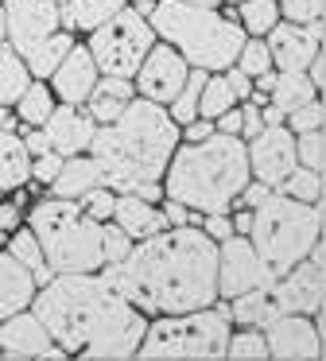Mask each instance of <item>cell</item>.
Returning a JSON list of instances; mask_svg holds the SVG:
<instances>
[{
    "label": "cell",
    "mask_w": 326,
    "mask_h": 361,
    "mask_svg": "<svg viewBox=\"0 0 326 361\" xmlns=\"http://www.w3.org/2000/svg\"><path fill=\"white\" fill-rule=\"evenodd\" d=\"M248 167H253V179L264 187L276 190L287 175L299 167V152H295V133L287 125L264 128L260 136L248 140Z\"/></svg>",
    "instance_id": "9a60e30c"
},
{
    "label": "cell",
    "mask_w": 326,
    "mask_h": 361,
    "mask_svg": "<svg viewBox=\"0 0 326 361\" xmlns=\"http://www.w3.org/2000/svg\"><path fill=\"white\" fill-rule=\"evenodd\" d=\"M39 295V283L31 276V268H23L12 252H0V322L16 319V314L31 311Z\"/></svg>",
    "instance_id": "ffe728a7"
},
{
    "label": "cell",
    "mask_w": 326,
    "mask_h": 361,
    "mask_svg": "<svg viewBox=\"0 0 326 361\" xmlns=\"http://www.w3.org/2000/svg\"><path fill=\"white\" fill-rule=\"evenodd\" d=\"M318 202L326 206V171H318Z\"/></svg>",
    "instance_id": "9f6ffc18"
},
{
    "label": "cell",
    "mask_w": 326,
    "mask_h": 361,
    "mask_svg": "<svg viewBox=\"0 0 326 361\" xmlns=\"http://www.w3.org/2000/svg\"><path fill=\"white\" fill-rule=\"evenodd\" d=\"M248 241L256 245L264 268L272 280L287 276L295 264L315 252L318 245V206L315 202H295L287 195H272L260 210H253V233Z\"/></svg>",
    "instance_id": "52a82bcc"
},
{
    "label": "cell",
    "mask_w": 326,
    "mask_h": 361,
    "mask_svg": "<svg viewBox=\"0 0 326 361\" xmlns=\"http://www.w3.org/2000/svg\"><path fill=\"white\" fill-rule=\"evenodd\" d=\"M225 78H229V86H233V94H237V102H248V97H253V78H248V74H241L237 66H233V71H225Z\"/></svg>",
    "instance_id": "681fc988"
},
{
    "label": "cell",
    "mask_w": 326,
    "mask_h": 361,
    "mask_svg": "<svg viewBox=\"0 0 326 361\" xmlns=\"http://www.w3.org/2000/svg\"><path fill=\"white\" fill-rule=\"evenodd\" d=\"M322 125H326V105L322 102H310V105H303V109H295L291 117H287V128H291L295 136L322 133Z\"/></svg>",
    "instance_id": "ab89813d"
},
{
    "label": "cell",
    "mask_w": 326,
    "mask_h": 361,
    "mask_svg": "<svg viewBox=\"0 0 326 361\" xmlns=\"http://www.w3.org/2000/svg\"><path fill=\"white\" fill-rule=\"evenodd\" d=\"M264 283H272V272L264 268L260 252H256V245L248 237L233 233L229 241L217 245V295L237 299L264 288Z\"/></svg>",
    "instance_id": "7c38bea8"
},
{
    "label": "cell",
    "mask_w": 326,
    "mask_h": 361,
    "mask_svg": "<svg viewBox=\"0 0 326 361\" xmlns=\"http://www.w3.org/2000/svg\"><path fill=\"white\" fill-rule=\"evenodd\" d=\"M97 187H105V167H101L90 152H85V156H74V159H66V164H62L59 179L51 183V195L78 202V198H85L90 190H97Z\"/></svg>",
    "instance_id": "44dd1931"
},
{
    "label": "cell",
    "mask_w": 326,
    "mask_h": 361,
    "mask_svg": "<svg viewBox=\"0 0 326 361\" xmlns=\"http://www.w3.org/2000/svg\"><path fill=\"white\" fill-rule=\"evenodd\" d=\"M0 202H4V195H0Z\"/></svg>",
    "instance_id": "6125c7cd"
},
{
    "label": "cell",
    "mask_w": 326,
    "mask_h": 361,
    "mask_svg": "<svg viewBox=\"0 0 326 361\" xmlns=\"http://www.w3.org/2000/svg\"><path fill=\"white\" fill-rule=\"evenodd\" d=\"M147 20H152L159 43L175 47L191 71H206V74L233 71L241 59V47L248 43L245 27L233 16H222L214 8H191L183 0H159Z\"/></svg>",
    "instance_id": "5b68a950"
},
{
    "label": "cell",
    "mask_w": 326,
    "mask_h": 361,
    "mask_svg": "<svg viewBox=\"0 0 326 361\" xmlns=\"http://www.w3.org/2000/svg\"><path fill=\"white\" fill-rule=\"evenodd\" d=\"M186 78H191L186 59L179 55L175 47H167V43H155V51L144 59V66H140V74L132 78V86H136V94L144 97V102H155V105H163V109H171V102L183 94Z\"/></svg>",
    "instance_id": "4fadbf2b"
},
{
    "label": "cell",
    "mask_w": 326,
    "mask_h": 361,
    "mask_svg": "<svg viewBox=\"0 0 326 361\" xmlns=\"http://www.w3.org/2000/svg\"><path fill=\"white\" fill-rule=\"evenodd\" d=\"M241 113H245V144H248L253 136L264 133V113H260V105H253V102L241 105Z\"/></svg>",
    "instance_id": "7dc6e473"
},
{
    "label": "cell",
    "mask_w": 326,
    "mask_h": 361,
    "mask_svg": "<svg viewBox=\"0 0 326 361\" xmlns=\"http://www.w3.org/2000/svg\"><path fill=\"white\" fill-rule=\"evenodd\" d=\"M183 144V128L155 102H136L121 121L97 128L90 156L105 167V187L113 195H136L147 183H163L171 159Z\"/></svg>",
    "instance_id": "3957f363"
},
{
    "label": "cell",
    "mask_w": 326,
    "mask_h": 361,
    "mask_svg": "<svg viewBox=\"0 0 326 361\" xmlns=\"http://www.w3.org/2000/svg\"><path fill=\"white\" fill-rule=\"evenodd\" d=\"M229 357L233 361H272L264 330H237L229 338Z\"/></svg>",
    "instance_id": "d6a6232c"
},
{
    "label": "cell",
    "mask_w": 326,
    "mask_h": 361,
    "mask_svg": "<svg viewBox=\"0 0 326 361\" xmlns=\"http://www.w3.org/2000/svg\"><path fill=\"white\" fill-rule=\"evenodd\" d=\"M47 140H51L54 156L62 159H74V156H85L93 148V136H97V125L85 109H74V105H59L54 117L47 121Z\"/></svg>",
    "instance_id": "ac0fdd59"
},
{
    "label": "cell",
    "mask_w": 326,
    "mask_h": 361,
    "mask_svg": "<svg viewBox=\"0 0 326 361\" xmlns=\"http://www.w3.org/2000/svg\"><path fill=\"white\" fill-rule=\"evenodd\" d=\"M136 97H140V94H136V86H132V82H124V78H105V74H101L93 97L85 102V113L93 117V125H97V128H105V125H113V121H121L124 109H128Z\"/></svg>",
    "instance_id": "603a6c76"
},
{
    "label": "cell",
    "mask_w": 326,
    "mask_h": 361,
    "mask_svg": "<svg viewBox=\"0 0 326 361\" xmlns=\"http://www.w3.org/2000/svg\"><path fill=\"white\" fill-rule=\"evenodd\" d=\"M128 4H159V0H128Z\"/></svg>",
    "instance_id": "680465c9"
},
{
    "label": "cell",
    "mask_w": 326,
    "mask_h": 361,
    "mask_svg": "<svg viewBox=\"0 0 326 361\" xmlns=\"http://www.w3.org/2000/svg\"><path fill=\"white\" fill-rule=\"evenodd\" d=\"M206 82H210L206 71H191L183 94L171 102L167 113H171V121H175L179 128H186V125H194V121H198V105H202V90H206Z\"/></svg>",
    "instance_id": "4dcf8cb0"
},
{
    "label": "cell",
    "mask_w": 326,
    "mask_h": 361,
    "mask_svg": "<svg viewBox=\"0 0 326 361\" xmlns=\"http://www.w3.org/2000/svg\"><path fill=\"white\" fill-rule=\"evenodd\" d=\"M8 43V32H4V12H0V47Z\"/></svg>",
    "instance_id": "6f0895ef"
},
{
    "label": "cell",
    "mask_w": 326,
    "mask_h": 361,
    "mask_svg": "<svg viewBox=\"0 0 326 361\" xmlns=\"http://www.w3.org/2000/svg\"><path fill=\"white\" fill-rule=\"evenodd\" d=\"M276 195H287V198H295V202H318V171L295 167V171L276 187Z\"/></svg>",
    "instance_id": "e575fe53"
},
{
    "label": "cell",
    "mask_w": 326,
    "mask_h": 361,
    "mask_svg": "<svg viewBox=\"0 0 326 361\" xmlns=\"http://www.w3.org/2000/svg\"><path fill=\"white\" fill-rule=\"evenodd\" d=\"M101 280L152 314H191L217 303V241L202 226H179L136 241L124 264H105Z\"/></svg>",
    "instance_id": "6da1fadb"
},
{
    "label": "cell",
    "mask_w": 326,
    "mask_h": 361,
    "mask_svg": "<svg viewBox=\"0 0 326 361\" xmlns=\"http://www.w3.org/2000/svg\"><path fill=\"white\" fill-rule=\"evenodd\" d=\"M272 195H276L272 187H264V183H256V179H253V183L245 187V195H241V202H245V210H260V206L268 202Z\"/></svg>",
    "instance_id": "bcb514c9"
},
{
    "label": "cell",
    "mask_w": 326,
    "mask_h": 361,
    "mask_svg": "<svg viewBox=\"0 0 326 361\" xmlns=\"http://www.w3.org/2000/svg\"><path fill=\"white\" fill-rule=\"evenodd\" d=\"M31 82H35V78H31L28 63H23V59L4 43V47H0V105L16 109V105H20V97L28 94Z\"/></svg>",
    "instance_id": "d4e9b609"
},
{
    "label": "cell",
    "mask_w": 326,
    "mask_h": 361,
    "mask_svg": "<svg viewBox=\"0 0 326 361\" xmlns=\"http://www.w3.org/2000/svg\"><path fill=\"white\" fill-rule=\"evenodd\" d=\"M0 4H4V0H0Z\"/></svg>",
    "instance_id": "be15d7a7"
},
{
    "label": "cell",
    "mask_w": 326,
    "mask_h": 361,
    "mask_svg": "<svg viewBox=\"0 0 326 361\" xmlns=\"http://www.w3.org/2000/svg\"><path fill=\"white\" fill-rule=\"evenodd\" d=\"M0 350L12 353V357H54V353H62L35 311H23L16 319L0 322Z\"/></svg>",
    "instance_id": "d6986e66"
},
{
    "label": "cell",
    "mask_w": 326,
    "mask_h": 361,
    "mask_svg": "<svg viewBox=\"0 0 326 361\" xmlns=\"http://www.w3.org/2000/svg\"><path fill=\"white\" fill-rule=\"evenodd\" d=\"M229 307H206L191 314H163L147 322L140 342L144 361H214L229 353Z\"/></svg>",
    "instance_id": "ba28073f"
},
{
    "label": "cell",
    "mask_w": 326,
    "mask_h": 361,
    "mask_svg": "<svg viewBox=\"0 0 326 361\" xmlns=\"http://www.w3.org/2000/svg\"><path fill=\"white\" fill-rule=\"evenodd\" d=\"M62 8H66V0H4L0 12H4L8 47L20 59H28L39 43L66 32L62 27Z\"/></svg>",
    "instance_id": "30bf717a"
},
{
    "label": "cell",
    "mask_w": 326,
    "mask_h": 361,
    "mask_svg": "<svg viewBox=\"0 0 326 361\" xmlns=\"http://www.w3.org/2000/svg\"><path fill=\"white\" fill-rule=\"evenodd\" d=\"M264 291H268L272 322L284 319V314H315L318 303H322V291H326V264L315 260V257H307L303 264H295L287 276L272 280Z\"/></svg>",
    "instance_id": "8fae6325"
},
{
    "label": "cell",
    "mask_w": 326,
    "mask_h": 361,
    "mask_svg": "<svg viewBox=\"0 0 326 361\" xmlns=\"http://www.w3.org/2000/svg\"><path fill=\"white\" fill-rule=\"evenodd\" d=\"M322 140H326V125H322Z\"/></svg>",
    "instance_id": "91938a15"
},
{
    "label": "cell",
    "mask_w": 326,
    "mask_h": 361,
    "mask_svg": "<svg viewBox=\"0 0 326 361\" xmlns=\"http://www.w3.org/2000/svg\"><path fill=\"white\" fill-rule=\"evenodd\" d=\"M322 94H326V82H322Z\"/></svg>",
    "instance_id": "94428289"
},
{
    "label": "cell",
    "mask_w": 326,
    "mask_h": 361,
    "mask_svg": "<svg viewBox=\"0 0 326 361\" xmlns=\"http://www.w3.org/2000/svg\"><path fill=\"white\" fill-rule=\"evenodd\" d=\"M279 0H245L237 4V24L245 27L248 39H268L279 27Z\"/></svg>",
    "instance_id": "f546056e"
},
{
    "label": "cell",
    "mask_w": 326,
    "mask_h": 361,
    "mask_svg": "<svg viewBox=\"0 0 326 361\" xmlns=\"http://www.w3.org/2000/svg\"><path fill=\"white\" fill-rule=\"evenodd\" d=\"M70 51H74V32H59V35H51L47 43H39L23 63H28V71H31L35 82H51V74L62 66V59H66Z\"/></svg>",
    "instance_id": "484cf974"
},
{
    "label": "cell",
    "mask_w": 326,
    "mask_h": 361,
    "mask_svg": "<svg viewBox=\"0 0 326 361\" xmlns=\"http://www.w3.org/2000/svg\"><path fill=\"white\" fill-rule=\"evenodd\" d=\"M318 102V86L310 82V74H279L276 90H272V102L284 117H291L295 109H303V105Z\"/></svg>",
    "instance_id": "4316f807"
},
{
    "label": "cell",
    "mask_w": 326,
    "mask_h": 361,
    "mask_svg": "<svg viewBox=\"0 0 326 361\" xmlns=\"http://www.w3.org/2000/svg\"><path fill=\"white\" fill-rule=\"evenodd\" d=\"M16 229H20V210H16V202H0V233L12 237Z\"/></svg>",
    "instance_id": "f907efd6"
},
{
    "label": "cell",
    "mask_w": 326,
    "mask_h": 361,
    "mask_svg": "<svg viewBox=\"0 0 326 361\" xmlns=\"http://www.w3.org/2000/svg\"><path fill=\"white\" fill-rule=\"evenodd\" d=\"M237 94H233V86H229V78L225 74H210V82H206V90H202V105H198V117H206V121H217V117H225L229 109H237Z\"/></svg>",
    "instance_id": "1f68e13d"
},
{
    "label": "cell",
    "mask_w": 326,
    "mask_h": 361,
    "mask_svg": "<svg viewBox=\"0 0 326 361\" xmlns=\"http://www.w3.org/2000/svg\"><path fill=\"white\" fill-rule=\"evenodd\" d=\"M214 125H217V133H222V136H241V140H245V113H241V105H237V109H229L225 117H217Z\"/></svg>",
    "instance_id": "ee69618b"
},
{
    "label": "cell",
    "mask_w": 326,
    "mask_h": 361,
    "mask_svg": "<svg viewBox=\"0 0 326 361\" xmlns=\"http://www.w3.org/2000/svg\"><path fill=\"white\" fill-rule=\"evenodd\" d=\"M237 71L248 74V78H264V74H272L276 66H272V51L264 39H248L245 47H241V59H237Z\"/></svg>",
    "instance_id": "836d02e7"
},
{
    "label": "cell",
    "mask_w": 326,
    "mask_h": 361,
    "mask_svg": "<svg viewBox=\"0 0 326 361\" xmlns=\"http://www.w3.org/2000/svg\"><path fill=\"white\" fill-rule=\"evenodd\" d=\"M279 16L287 24H318L326 20V0H279Z\"/></svg>",
    "instance_id": "d590c367"
},
{
    "label": "cell",
    "mask_w": 326,
    "mask_h": 361,
    "mask_svg": "<svg viewBox=\"0 0 326 361\" xmlns=\"http://www.w3.org/2000/svg\"><path fill=\"white\" fill-rule=\"evenodd\" d=\"M264 43L272 51L276 74H307L310 63L322 55L326 20H318V24H279Z\"/></svg>",
    "instance_id": "5bb4252c"
},
{
    "label": "cell",
    "mask_w": 326,
    "mask_h": 361,
    "mask_svg": "<svg viewBox=\"0 0 326 361\" xmlns=\"http://www.w3.org/2000/svg\"><path fill=\"white\" fill-rule=\"evenodd\" d=\"M295 152H299V167H307V171H326V140H322V133L295 136Z\"/></svg>",
    "instance_id": "8d00e7d4"
},
{
    "label": "cell",
    "mask_w": 326,
    "mask_h": 361,
    "mask_svg": "<svg viewBox=\"0 0 326 361\" xmlns=\"http://www.w3.org/2000/svg\"><path fill=\"white\" fill-rule=\"evenodd\" d=\"M78 206H82L85 218L109 226V221H113V210H116V195H113L109 187H97V190H90L85 198H78Z\"/></svg>",
    "instance_id": "74e56055"
},
{
    "label": "cell",
    "mask_w": 326,
    "mask_h": 361,
    "mask_svg": "<svg viewBox=\"0 0 326 361\" xmlns=\"http://www.w3.org/2000/svg\"><path fill=\"white\" fill-rule=\"evenodd\" d=\"M155 43H159V35H155L152 20L140 16L128 4V8L116 12L105 27H97V32L85 39V47H90L93 63H97V71L105 74V78L132 82L140 74V66H144V59L155 51Z\"/></svg>",
    "instance_id": "9c48e42d"
},
{
    "label": "cell",
    "mask_w": 326,
    "mask_h": 361,
    "mask_svg": "<svg viewBox=\"0 0 326 361\" xmlns=\"http://www.w3.org/2000/svg\"><path fill=\"white\" fill-rule=\"evenodd\" d=\"M233 233H237V237H248V233H253V210H241L237 218H233Z\"/></svg>",
    "instance_id": "816d5d0a"
},
{
    "label": "cell",
    "mask_w": 326,
    "mask_h": 361,
    "mask_svg": "<svg viewBox=\"0 0 326 361\" xmlns=\"http://www.w3.org/2000/svg\"><path fill=\"white\" fill-rule=\"evenodd\" d=\"M202 233L214 237V241L222 245V241H229V237H233V221L225 218V214H206V218H202Z\"/></svg>",
    "instance_id": "b9f144b4"
},
{
    "label": "cell",
    "mask_w": 326,
    "mask_h": 361,
    "mask_svg": "<svg viewBox=\"0 0 326 361\" xmlns=\"http://www.w3.org/2000/svg\"><path fill=\"white\" fill-rule=\"evenodd\" d=\"M210 136H217V125L206 117H198L194 125L183 128V144H202V140H210Z\"/></svg>",
    "instance_id": "f6af8a7d"
},
{
    "label": "cell",
    "mask_w": 326,
    "mask_h": 361,
    "mask_svg": "<svg viewBox=\"0 0 326 361\" xmlns=\"http://www.w3.org/2000/svg\"><path fill=\"white\" fill-rule=\"evenodd\" d=\"M101 245H105V264H124V260L132 257V249H136V241H132L116 221H109V226H105Z\"/></svg>",
    "instance_id": "f35d334b"
},
{
    "label": "cell",
    "mask_w": 326,
    "mask_h": 361,
    "mask_svg": "<svg viewBox=\"0 0 326 361\" xmlns=\"http://www.w3.org/2000/svg\"><path fill=\"white\" fill-rule=\"evenodd\" d=\"M28 229L43 245L47 268L54 276H90L105 268V226L85 218L82 206L70 198H43L28 210Z\"/></svg>",
    "instance_id": "8992f818"
},
{
    "label": "cell",
    "mask_w": 326,
    "mask_h": 361,
    "mask_svg": "<svg viewBox=\"0 0 326 361\" xmlns=\"http://www.w3.org/2000/svg\"><path fill=\"white\" fill-rule=\"evenodd\" d=\"M62 164H66V159L62 156H39V159H31V179L35 183H43V187H51L54 179H59V171H62Z\"/></svg>",
    "instance_id": "60d3db41"
},
{
    "label": "cell",
    "mask_w": 326,
    "mask_h": 361,
    "mask_svg": "<svg viewBox=\"0 0 326 361\" xmlns=\"http://www.w3.org/2000/svg\"><path fill=\"white\" fill-rule=\"evenodd\" d=\"M128 8V0H66L62 8V27L66 32H85L93 35L97 27H105L116 12Z\"/></svg>",
    "instance_id": "cb8c5ba5"
},
{
    "label": "cell",
    "mask_w": 326,
    "mask_h": 361,
    "mask_svg": "<svg viewBox=\"0 0 326 361\" xmlns=\"http://www.w3.org/2000/svg\"><path fill=\"white\" fill-rule=\"evenodd\" d=\"M31 311L43 319L47 334L62 353L82 361H124L136 357L147 334V319L140 307L116 295L101 272L90 276H54L39 288Z\"/></svg>",
    "instance_id": "7a4b0ae2"
},
{
    "label": "cell",
    "mask_w": 326,
    "mask_h": 361,
    "mask_svg": "<svg viewBox=\"0 0 326 361\" xmlns=\"http://www.w3.org/2000/svg\"><path fill=\"white\" fill-rule=\"evenodd\" d=\"M23 148H28V156L31 159H39V156H51V140H47V133L43 128H23Z\"/></svg>",
    "instance_id": "7bdbcfd3"
},
{
    "label": "cell",
    "mask_w": 326,
    "mask_h": 361,
    "mask_svg": "<svg viewBox=\"0 0 326 361\" xmlns=\"http://www.w3.org/2000/svg\"><path fill=\"white\" fill-rule=\"evenodd\" d=\"M248 183H253L248 144L241 136L217 133L202 144H179L163 175V195L206 218V214H229Z\"/></svg>",
    "instance_id": "277c9868"
},
{
    "label": "cell",
    "mask_w": 326,
    "mask_h": 361,
    "mask_svg": "<svg viewBox=\"0 0 326 361\" xmlns=\"http://www.w3.org/2000/svg\"><path fill=\"white\" fill-rule=\"evenodd\" d=\"M183 4H191V8H222V0H183Z\"/></svg>",
    "instance_id": "11a10c76"
},
{
    "label": "cell",
    "mask_w": 326,
    "mask_h": 361,
    "mask_svg": "<svg viewBox=\"0 0 326 361\" xmlns=\"http://www.w3.org/2000/svg\"><path fill=\"white\" fill-rule=\"evenodd\" d=\"M8 252H12L16 260H20L23 268H31V276H35L39 288H47V283L54 280V272L47 268V257H43V245H39V237L31 233L28 226L16 229L12 237H8Z\"/></svg>",
    "instance_id": "f1b7e54d"
},
{
    "label": "cell",
    "mask_w": 326,
    "mask_h": 361,
    "mask_svg": "<svg viewBox=\"0 0 326 361\" xmlns=\"http://www.w3.org/2000/svg\"><path fill=\"white\" fill-rule=\"evenodd\" d=\"M113 221L132 237V241H147V237H155V233L167 229V218H163L159 206L144 202V198H136V195H116Z\"/></svg>",
    "instance_id": "7402d4cb"
},
{
    "label": "cell",
    "mask_w": 326,
    "mask_h": 361,
    "mask_svg": "<svg viewBox=\"0 0 326 361\" xmlns=\"http://www.w3.org/2000/svg\"><path fill=\"white\" fill-rule=\"evenodd\" d=\"M163 218H167V229H179V226H194V218H191V210H186L183 202H163Z\"/></svg>",
    "instance_id": "c3c4849f"
},
{
    "label": "cell",
    "mask_w": 326,
    "mask_h": 361,
    "mask_svg": "<svg viewBox=\"0 0 326 361\" xmlns=\"http://www.w3.org/2000/svg\"><path fill=\"white\" fill-rule=\"evenodd\" d=\"M54 109H59L54 90L47 86V82H31L28 94H23L20 105H16V117H20L23 128H47V121L54 117Z\"/></svg>",
    "instance_id": "83f0119b"
},
{
    "label": "cell",
    "mask_w": 326,
    "mask_h": 361,
    "mask_svg": "<svg viewBox=\"0 0 326 361\" xmlns=\"http://www.w3.org/2000/svg\"><path fill=\"white\" fill-rule=\"evenodd\" d=\"M16 109H8V105H0V133H16Z\"/></svg>",
    "instance_id": "f5cc1de1"
},
{
    "label": "cell",
    "mask_w": 326,
    "mask_h": 361,
    "mask_svg": "<svg viewBox=\"0 0 326 361\" xmlns=\"http://www.w3.org/2000/svg\"><path fill=\"white\" fill-rule=\"evenodd\" d=\"M272 361H318L326 357V345L318 338L315 322L307 314H284L272 326H264Z\"/></svg>",
    "instance_id": "2e32d148"
},
{
    "label": "cell",
    "mask_w": 326,
    "mask_h": 361,
    "mask_svg": "<svg viewBox=\"0 0 326 361\" xmlns=\"http://www.w3.org/2000/svg\"><path fill=\"white\" fill-rule=\"evenodd\" d=\"M97 82H101V71H97V63H93L85 43H74V51L51 74V90L59 97V105H74V109H85V102L93 97Z\"/></svg>",
    "instance_id": "e0dca14e"
},
{
    "label": "cell",
    "mask_w": 326,
    "mask_h": 361,
    "mask_svg": "<svg viewBox=\"0 0 326 361\" xmlns=\"http://www.w3.org/2000/svg\"><path fill=\"white\" fill-rule=\"evenodd\" d=\"M315 330H318V338H322V345H326V291H322V303H318V311H315Z\"/></svg>",
    "instance_id": "db71d44e"
}]
</instances>
